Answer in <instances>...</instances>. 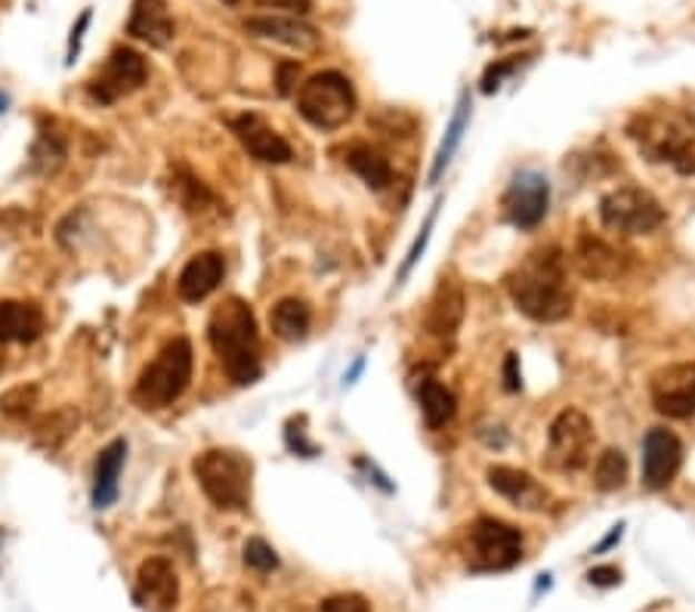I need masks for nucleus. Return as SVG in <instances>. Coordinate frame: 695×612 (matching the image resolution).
I'll list each match as a JSON object with an SVG mask.
<instances>
[{"instance_id":"nucleus-15","label":"nucleus","mask_w":695,"mask_h":612,"mask_svg":"<svg viewBox=\"0 0 695 612\" xmlns=\"http://www.w3.org/2000/svg\"><path fill=\"white\" fill-rule=\"evenodd\" d=\"M245 31H250L254 38L285 43L297 53H316L321 43L319 31L297 16H254L245 22Z\"/></svg>"},{"instance_id":"nucleus-20","label":"nucleus","mask_w":695,"mask_h":612,"mask_svg":"<svg viewBox=\"0 0 695 612\" xmlns=\"http://www.w3.org/2000/svg\"><path fill=\"white\" fill-rule=\"evenodd\" d=\"M460 319H464V292L455 278H443L439 288L433 294L430 306H427V316H424V328L433 337H451L458 332Z\"/></svg>"},{"instance_id":"nucleus-16","label":"nucleus","mask_w":695,"mask_h":612,"mask_svg":"<svg viewBox=\"0 0 695 612\" xmlns=\"http://www.w3.org/2000/svg\"><path fill=\"white\" fill-rule=\"evenodd\" d=\"M232 130H236L238 142L248 149V155H254L257 161H266V165H288L294 158V149L288 139L276 134L272 127L266 125L264 118L257 115H241L232 121Z\"/></svg>"},{"instance_id":"nucleus-25","label":"nucleus","mask_w":695,"mask_h":612,"mask_svg":"<svg viewBox=\"0 0 695 612\" xmlns=\"http://www.w3.org/2000/svg\"><path fill=\"white\" fill-rule=\"evenodd\" d=\"M347 165L349 170L361 177L365 186H371V189H387L389 182H393V165L387 161V155L377 152L375 146H368V142H353L347 149Z\"/></svg>"},{"instance_id":"nucleus-41","label":"nucleus","mask_w":695,"mask_h":612,"mask_svg":"<svg viewBox=\"0 0 695 612\" xmlns=\"http://www.w3.org/2000/svg\"><path fill=\"white\" fill-rule=\"evenodd\" d=\"M361 368H365V359L356 362V365H353V368H349V375L344 377V381H347V384H353V381H356V377L361 375Z\"/></svg>"},{"instance_id":"nucleus-13","label":"nucleus","mask_w":695,"mask_h":612,"mask_svg":"<svg viewBox=\"0 0 695 612\" xmlns=\"http://www.w3.org/2000/svg\"><path fill=\"white\" fill-rule=\"evenodd\" d=\"M133 600L146 612H173L180 603V579L165 556H149L137 572Z\"/></svg>"},{"instance_id":"nucleus-34","label":"nucleus","mask_w":695,"mask_h":612,"mask_svg":"<svg viewBox=\"0 0 695 612\" xmlns=\"http://www.w3.org/2000/svg\"><path fill=\"white\" fill-rule=\"evenodd\" d=\"M516 66H519L516 59H510V62H495V66H488L486 75H483V93H495V90H500L504 78H507V75H514Z\"/></svg>"},{"instance_id":"nucleus-43","label":"nucleus","mask_w":695,"mask_h":612,"mask_svg":"<svg viewBox=\"0 0 695 612\" xmlns=\"http://www.w3.org/2000/svg\"><path fill=\"white\" fill-rule=\"evenodd\" d=\"M226 3H238V0H226Z\"/></svg>"},{"instance_id":"nucleus-12","label":"nucleus","mask_w":695,"mask_h":612,"mask_svg":"<svg viewBox=\"0 0 695 612\" xmlns=\"http://www.w3.org/2000/svg\"><path fill=\"white\" fill-rule=\"evenodd\" d=\"M655 412L667 417L695 415V362H674L658 368L649 381Z\"/></svg>"},{"instance_id":"nucleus-21","label":"nucleus","mask_w":695,"mask_h":612,"mask_svg":"<svg viewBox=\"0 0 695 612\" xmlns=\"http://www.w3.org/2000/svg\"><path fill=\"white\" fill-rule=\"evenodd\" d=\"M41 334V306L31 300H0V344H31Z\"/></svg>"},{"instance_id":"nucleus-17","label":"nucleus","mask_w":695,"mask_h":612,"mask_svg":"<svg viewBox=\"0 0 695 612\" xmlns=\"http://www.w3.org/2000/svg\"><path fill=\"white\" fill-rule=\"evenodd\" d=\"M488 486L498 492L500 499H507L514 507H523V511H542L547 507V488L532 476L528 471H519V467H507V464H492L488 467Z\"/></svg>"},{"instance_id":"nucleus-19","label":"nucleus","mask_w":695,"mask_h":612,"mask_svg":"<svg viewBox=\"0 0 695 612\" xmlns=\"http://www.w3.org/2000/svg\"><path fill=\"white\" fill-rule=\"evenodd\" d=\"M127 34L137 41L149 43V47H167L173 41V16H170V3L167 0H133L130 10V22H127Z\"/></svg>"},{"instance_id":"nucleus-26","label":"nucleus","mask_w":695,"mask_h":612,"mask_svg":"<svg viewBox=\"0 0 695 612\" xmlns=\"http://www.w3.org/2000/svg\"><path fill=\"white\" fill-rule=\"evenodd\" d=\"M269 325H272V334H276L278 340L297 344V340H304L309 325H312V309L300 297H285V300H278L272 306Z\"/></svg>"},{"instance_id":"nucleus-40","label":"nucleus","mask_w":695,"mask_h":612,"mask_svg":"<svg viewBox=\"0 0 695 612\" xmlns=\"http://www.w3.org/2000/svg\"><path fill=\"white\" fill-rule=\"evenodd\" d=\"M622 529H625V526H622V523H618V526L612 529L609 535H606V539L599 542V547H597V551H594V554H599V551H606V547H612V544L618 542V539H622Z\"/></svg>"},{"instance_id":"nucleus-31","label":"nucleus","mask_w":695,"mask_h":612,"mask_svg":"<svg viewBox=\"0 0 695 612\" xmlns=\"http://www.w3.org/2000/svg\"><path fill=\"white\" fill-rule=\"evenodd\" d=\"M34 396H38V389L34 387H16L0 396V408H3L7 415H26L28 405L34 403Z\"/></svg>"},{"instance_id":"nucleus-18","label":"nucleus","mask_w":695,"mask_h":612,"mask_svg":"<svg viewBox=\"0 0 695 612\" xmlns=\"http://www.w3.org/2000/svg\"><path fill=\"white\" fill-rule=\"evenodd\" d=\"M222 276H226V264L222 254L217 250H201L195 254L189 264L182 266L180 278H177V294L186 304H201L205 297L220 288Z\"/></svg>"},{"instance_id":"nucleus-32","label":"nucleus","mask_w":695,"mask_h":612,"mask_svg":"<svg viewBox=\"0 0 695 612\" xmlns=\"http://www.w3.org/2000/svg\"><path fill=\"white\" fill-rule=\"evenodd\" d=\"M285 436H288V448H291V452H297V455H304V458H312V455L319 452L316 445L306 440L304 417H294L291 424H288V433H285Z\"/></svg>"},{"instance_id":"nucleus-9","label":"nucleus","mask_w":695,"mask_h":612,"mask_svg":"<svg viewBox=\"0 0 695 612\" xmlns=\"http://www.w3.org/2000/svg\"><path fill=\"white\" fill-rule=\"evenodd\" d=\"M594 448V424L578 408H566L554 417L547 433V464L556 471H582Z\"/></svg>"},{"instance_id":"nucleus-7","label":"nucleus","mask_w":695,"mask_h":612,"mask_svg":"<svg viewBox=\"0 0 695 612\" xmlns=\"http://www.w3.org/2000/svg\"><path fill=\"white\" fill-rule=\"evenodd\" d=\"M297 111L319 130H340L356 115V90L340 71H319L300 83Z\"/></svg>"},{"instance_id":"nucleus-39","label":"nucleus","mask_w":695,"mask_h":612,"mask_svg":"<svg viewBox=\"0 0 695 612\" xmlns=\"http://www.w3.org/2000/svg\"><path fill=\"white\" fill-rule=\"evenodd\" d=\"M297 71H300L297 62H281V66H278V93H281V97H288V93H291Z\"/></svg>"},{"instance_id":"nucleus-33","label":"nucleus","mask_w":695,"mask_h":612,"mask_svg":"<svg viewBox=\"0 0 695 612\" xmlns=\"http://www.w3.org/2000/svg\"><path fill=\"white\" fill-rule=\"evenodd\" d=\"M319 612H371L368 603L359 594H334V598L321 600Z\"/></svg>"},{"instance_id":"nucleus-29","label":"nucleus","mask_w":695,"mask_h":612,"mask_svg":"<svg viewBox=\"0 0 695 612\" xmlns=\"http://www.w3.org/2000/svg\"><path fill=\"white\" fill-rule=\"evenodd\" d=\"M436 217H439V201H436V205L430 208L427 220H424V226H420V236L415 238V245H411V248H408V254H405V264H403V269H399V282H405V278L411 276V269H415L417 260H420V254H424V250H427V245H430Z\"/></svg>"},{"instance_id":"nucleus-37","label":"nucleus","mask_w":695,"mask_h":612,"mask_svg":"<svg viewBox=\"0 0 695 612\" xmlns=\"http://www.w3.org/2000/svg\"><path fill=\"white\" fill-rule=\"evenodd\" d=\"M504 387L516 393V389H523V372H519V356L516 353H507V359H504Z\"/></svg>"},{"instance_id":"nucleus-5","label":"nucleus","mask_w":695,"mask_h":612,"mask_svg":"<svg viewBox=\"0 0 695 612\" xmlns=\"http://www.w3.org/2000/svg\"><path fill=\"white\" fill-rule=\"evenodd\" d=\"M195 353L186 337H173L155 356L137 381V403L142 408H165L180 399L192 381Z\"/></svg>"},{"instance_id":"nucleus-14","label":"nucleus","mask_w":695,"mask_h":612,"mask_svg":"<svg viewBox=\"0 0 695 612\" xmlns=\"http://www.w3.org/2000/svg\"><path fill=\"white\" fill-rule=\"evenodd\" d=\"M683 464V443L677 433L665 427H653L643 440V486L665 488Z\"/></svg>"},{"instance_id":"nucleus-27","label":"nucleus","mask_w":695,"mask_h":612,"mask_svg":"<svg viewBox=\"0 0 695 612\" xmlns=\"http://www.w3.org/2000/svg\"><path fill=\"white\" fill-rule=\"evenodd\" d=\"M417 403H420V412H424V421L427 427L439 431L445 424H451V417L458 415V399L455 393L439 384L436 377H427L420 389H417Z\"/></svg>"},{"instance_id":"nucleus-3","label":"nucleus","mask_w":695,"mask_h":612,"mask_svg":"<svg viewBox=\"0 0 695 612\" xmlns=\"http://www.w3.org/2000/svg\"><path fill=\"white\" fill-rule=\"evenodd\" d=\"M627 137L649 161H667L683 174L695 170V125L683 111H639L627 125Z\"/></svg>"},{"instance_id":"nucleus-30","label":"nucleus","mask_w":695,"mask_h":612,"mask_svg":"<svg viewBox=\"0 0 695 612\" xmlns=\"http://www.w3.org/2000/svg\"><path fill=\"white\" fill-rule=\"evenodd\" d=\"M245 563H248L254 572H272L278 570V554L276 547L264 539H250L245 544Z\"/></svg>"},{"instance_id":"nucleus-1","label":"nucleus","mask_w":695,"mask_h":612,"mask_svg":"<svg viewBox=\"0 0 695 612\" xmlns=\"http://www.w3.org/2000/svg\"><path fill=\"white\" fill-rule=\"evenodd\" d=\"M507 288L519 313L535 322H563L572 313V292L566 282V257L559 248L528 254L507 278Z\"/></svg>"},{"instance_id":"nucleus-23","label":"nucleus","mask_w":695,"mask_h":612,"mask_svg":"<svg viewBox=\"0 0 695 612\" xmlns=\"http://www.w3.org/2000/svg\"><path fill=\"white\" fill-rule=\"evenodd\" d=\"M575 266L584 278H615L625 269L622 254L597 236H582L575 245Z\"/></svg>"},{"instance_id":"nucleus-4","label":"nucleus","mask_w":695,"mask_h":612,"mask_svg":"<svg viewBox=\"0 0 695 612\" xmlns=\"http://www.w3.org/2000/svg\"><path fill=\"white\" fill-rule=\"evenodd\" d=\"M198 486L205 488L214 507L220 511H245L250 501V476L254 464L236 448H208L192 464Z\"/></svg>"},{"instance_id":"nucleus-2","label":"nucleus","mask_w":695,"mask_h":612,"mask_svg":"<svg viewBox=\"0 0 695 612\" xmlns=\"http://www.w3.org/2000/svg\"><path fill=\"white\" fill-rule=\"evenodd\" d=\"M208 340L222 372L229 375L232 384H254L260 377V334H257V319L248 300L241 297H226L208 322Z\"/></svg>"},{"instance_id":"nucleus-35","label":"nucleus","mask_w":695,"mask_h":612,"mask_svg":"<svg viewBox=\"0 0 695 612\" xmlns=\"http://www.w3.org/2000/svg\"><path fill=\"white\" fill-rule=\"evenodd\" d=\"M254 3L264 10H285L288 16H304L312 7V0H254Z\"/></svg>"},{"instance_id":"nucleus-22","label":"nucleus","mask_w":695,"mask_h":612,"mask_svg":"<svg viewBox=\"0 0 695 612\" xmlns=\"http://www.w3.org/2000/svg\"><path fill=\"white\" fill-rule=\"evenodd\" d=\"M127 461V440H111L97 458V471H93V507L106 511L118 501V480L125 471Z\"/></svg>"},{"instance_id":"nucleus-42","label":"nucleus","mask_w":695,"mask_h":612,"mask_svg":"<svg viewBox=\"0 0 695 612\" xmlns=\"http://www.w3.org/2000/svg\"><path fill=\"white\" fill-rule=\"evenodd\" d=\"M0 372H3V349H0Z\"/></svg>"},{"instance_id":"nucleus-8","label":"nucleus","mask_w":695,"mask_h":612,"mask_svg":"<svg viewBox=\"0 0 695 612\" xmlns=\"http://www.w3.org/2000/svg\"><path fill=\"white\" fill-rule=\"evenodd\" d=\"M599 220L622 236H646L665 223V208L658 198L639 186H618L599 198Z\"/></svg>"},{"instance_id":"nucleus-11","label":"nucleus","mask_w":695,"mask_h":612,"mask_svg":"<svg viewBox=\"0 0 695 612\" xmlns=\"http://www.w3.org/2000/svg\"><path fill=\"white\" fill-rule=\"evenodd\" d=\"M149 81V66L146 59L133 50V47H115L111 56L106 59V66L99 69V75L90 81V97L111 106L118 99L130 97L133 90H139L142 83Z\"/></svg>"},{"instance_id":"nucleus-28","label":"nucleus","mask_w":695,"mask_h":612,"mask_svg":"<svg viewBox=\"0 0 695 612\" xmlns=\"http://www.w3.org/2000/svg\"><path fill=\"white\" fill-rule=\"evenodd\" d=\"M627 480V455L622 448H603L594 464V486L599 492H615L625 486Z\"/></svg>"},{"instance_id":"nucleus-24","label":"nucleus","mask_w":695,"mask_h":612,"mask_svg":"<svg viewBox=\"0 0 695 612\" xmlns=\"http://www.w3.org/2000/svg\"><path fill=\"white\" fill-rule=\"evenodd\" d=\"M470 90H464L458 97V106H455V115H451V121L445 127V137L439 142V149H436V158H433V167H430V182H439L443 180L445 167L451 165V158L458 152L460 139L467 134V127H470Z\"/></svg>"},{"instance_id":"nucleus-38","label":"nucleus","mask_w":695,"mask_h":612,"mask_svg":"<svg viewBox=\"0 0 695 612\" xmlns=\"http://www.w3.org/2000/svg\"><path fill=\"white\" fill-rule=\"evenodd\" d=\"M587 582L597 584V588H615V584L622 582V572L615 570V566H597V570L587 572Z\"/></svg>"},{"instance_id":"nucleus-6","label":"nucleus","mask_w":695,"mask_h":612,"mask_svg":"<svg viewBox=\"0 0 695 612\" xmlns=\"http://www.w3.org/2000/svg\"><path fill=\"white\" fill-rule=\"evenodd\" d=\"M460 551L473 572L514 570L523 560V532L498 516H479L464 532Z\"/></svg>"},{"instance_id":"nucleus-10","label":"nucleus","mask_w":695,"mask_h":612,"mask_svg":"<svg viewBox=\"0 0 695 612\" xmlns=\"http://www.w3.org/2000/svg\"><path fill=\"white\" fill-rule=\"evenodd\" d=\"M500 208L516 229H538L550 208V182L538 170H519L500 198Z\"/></svg>"},{"instance_id":"nucleus-36","label":"nucleus","mask_w":695,"mask_h":612,"mask_svg":"<svg viewBox=\"0 0 695 612\" xmlns=\"http://www.w3.org/2000/svg\"><path fill=\"white\" fill-rule=\"evenodd\" d=\"M90 19H93V10H83L81 19H78V26L71 28V38H69V59H66V66H71L78 53H81V41H83V31L90 28Z\"/></svg>"}]
</instances>
